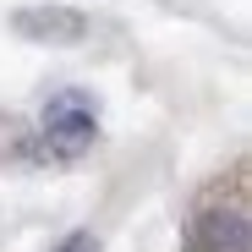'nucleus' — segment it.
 Returning a JSON list of instances; mask_svg holds the SVG:
<instances>
[{
  "mask_svg": "<svg viewBox=\"0 0 252 252\" xmlns=\"http://www.w3.org/2000/svg\"><path fill=\"white\" fill-rule=\"evenodd\" d=\"M187 247H192V252H252V225H247V181H241V170L230 176V197H225V187H220V192H208V197L192 208Z\"/></svg>",
  "mask_w": 252,
  "mask_h": 252,
  "instance_id": "1",
  "label": "nucleus"
},
{
  "mask_svg": "<svg viewBox=\"0 0 252 252\" xmlns=\"http://www.w3.org/2000/svg\"><path fill=\"white\" fill-rule=\"evenodd\" d=\"M94 104L82 99V94H61V99H50V110H44V148L55 154V159H77L82 148L94 143Z\"/></svg>",
  "mask_w": 252,
  "mask_h": 252,
  "instance_id": "2",
  "label": "nucleus"
},
{
  "mask_svg": "<svg viewBox=\"0 0 252 252\" xmlns=\"http://www.w3.org/2000/svg\"><path fill=\"white\" fill-rule=\"evenodd\" d=\"M22 33H61V38H77L82 33V17H71V11H28L22 17Z\"/></svg>",
  "mask_w": 252,
  "mask_h": 252,
  "instance_id": "3",
  "label": "nucleus"
},
{
  "mask_svg": "<svg viewBox=\"0 0 252 252\" xmlns=\"http://www.w3.org/2000/svg\"><path fill=\"white\" fill-rule=\"evenodd\" d=\"M55 252H99V241H94V236H71V241H61Z\"/></svg>",
  "mask_w": 252,
  "mask_h": 252,
  "instance_id": "4",
  "label": "nucleus"
}]
</instances>
